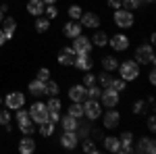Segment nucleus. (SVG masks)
I'll return each instance as SVG.
<instances>
[{
  "instance_id": "f257e3e1",
  "label": "nucleus",
  "mask_w": 156,
  "mask_h": 154,
  "mask_svg": "<svg viewBox=\"0 0 156 154\" xmlns=\"http://www.w3.org/2000/svg\"><path fill=\"white\" fill-rule=\"evenodd\" d=\"M117 71H119V75H121V79H123V81L129 83V81H135V79L140 77V65H137L133 59H129V60L119 63Z\"/></svg>"
},
{
  "instance_id": "f03ea898",
  "label": "nucleus",
  "mask_w": 156,
  "mask_h": 154,
  "mask_svg": "<svg viewBox=\"0 0 156 154\" xmlns=\"http://www.w3.org/2000/svg\"><path fill=\"white\" fill-rule=\"evenodd\" d=\"M133 60L137 63V65H154V48L152 44H140V46L135 48V52H133Z\"/></svg>"
},
{
  "instance_id": "7ed1b4c3",
  "label": "nucleus",
  "mask_w": 156,
  "mask_h": 154,
  "mask_svg": "<svg viewBox=\"0 0 156 154\" xmlns=\"http://www.w3.org/2000/svg\"><path fill=\"white\" fill-rule=\"evenodd\" d=\"M112 21H115V25L121 27V29H131L133 25H135V15H133V11H127V9L121 6V9L115 11Z\"/></svg>"
},
{
  "instance_id": "20e7f679",
  "label": "nucleus",
  "mask_w": 156,
  "mask_h": 154,
  "mask_svg": "<svg viewBox=\"0 0 156 154\" xmlns=\"http://www.w3.org/2000/svg\"><path fill=\"white\" fill-rule=\"evenodd\" d=\"M81 104H83V117L87 119V121H92V123H94L96 119H100V117H102V113H104V110H102V104H100V100L85 98Z\"/></svg>"
},
{
  "instance_id": "39448f33",
  "label": "nucleus",
  "mask_w": 156,
  "mask_h": 154,
  "mask_svg": "<svg viewBox=\"0 0 156 154\" xmlns=\"http://www.w3.org/2000/svg\"><path fill=\"white\" fill-rule=\"evenodd\" d=\"M98 100H100L102 108H115V106H119V102H121V94L110 90V88H102V94H100Z\"/></svg>"
},
{
  "instance_id": "423d86ee",
  "label": "nucleus",
  "mask_w": 156,
  "mask_h": 154,
  "mask_svg": "<svg viewBox=\"0 0 156 154\" xmlns=\"http://www.w3.org/2000/svg\"><path fill=\"white\" fill-rule=\"evenodd\" d=\"M29 117H31V121H34L36 125L48 121V108H46V104H44V102H34V104L29 106Z\"/></svg>"
},
{
  "instance_id": "0eeeda50",
  "label": "nucleus",
  "mask_w": 156,
  "mask_h": 154,
  "mask_svg": "<svg viewBox=\"0 0 156 154\" xmlns=\"http://www.w3.org/2000/svg\"><path fill=\"white\" fill-rule=\"evenodd\" d=\"M131 44V40L127 34H115V36H108V46L112 48L115 52H125Z\"/></svg>"
},
{
  "instance_id": "6e6552de",
  "label": "nucleus",
  "mask_w": 156,
  "mask_h": 154,
  "mask_svg": "<svg viewBox=\"0 0 156 154\" xmlns=\"http://www.w3.org/2000/svg\"><path fill=\"white\" fill-rule=\"evenodd\" d=\"M133 152H137V154H154L156 152L154 138H150V135H142V138L137 140V144H135Z\"/></svg>"
},
{
  "instance_id": "1a4fd4ad",
  "label": "nucleus",
  "mask_w": 156,
  "mask_h": 154,
  "mask_svg": "<svg viewBox=\"0 0 156 154\" xmlns=\"http://www.w3.org/2000/svg\"><path fill=\"white\" fill-rule=\"evenodd\" d=\"M121 123V115L117 108H106V113H102V125L104 129H117Z\"/></svg>"
},
{
  "instance_id": "9d476101",
  "label": "nucleus",
  "mask_w": 156,
  "mask_h": 154,
  "mask_svg": "<svg viewBox=\"0 0 156 154\" xmlns=\"http://www.w3.org/2000/svg\"><path fill=\"white\" fill-rule=\"evenodd\" d=\"M4 106L9 110H17V108L25 106V94L23 92H9L4 96Z\"/></svg>"
},
{
  "instance_id": "9b49d317",
  "label": "nucleus",
  "mask_w": 156,
  "mask_h": 154,
  "mask_svg": "<svg viewBox=\"0 0 156 154\" xmlns=\"http://www.w3.org/2000/svg\"><path fill=\"white\" fill-rule=\"evenodd\" d=\"M73 50H75V54H90L92 52V42H90V38L83 36V34H79L77 38H73Z\"/></svg>"
},
{
  "instance_id": "f8f14e48",
  "label": "nucleus",
  "mask_w": 156,
  "mask_h": 154,
  "mask_svg": "<svg viewBox=\"0 0 156 154\" xmlns=\"http://www.w3.org/2000/svg\"><path fill=\"white\" fill-rule=\"evenodd\" d=\"M75 50L71 46H62L58 50V56H56V63L62 65V67H73V63H75Z\"/></svg>"
},
{
  "instance_id": "ddd939ff",
  "label": "nucleus",
  "mask_w": 156,
  "mask_h": 154,
  "mask_svg": "<svg viewBox=\"0 0 156 154\" xmlns=\"http://www.w3.org/2000/svg\"><path fill=\"white\" fill-rule=\"evenodd\" d=\"M60 146H62L65 150H75V148L79 146L77 133H75V131H62V133H60Z\"/></svg>"
},
{
  "instance_id": "4468645a",
  "label": "nucleus",
  "mask_w": 156,
  "mask_h": 154,
  "mask_svg": "<svg viewBox=\"0 0 156 154\" xmlns=\"http://www.w3.org/2000/svg\"><path fill=\"white\" fill-rule=\"evenodd\" d=\"M79 23H81V27H87V29H98L100 27V15L94 13V11L83 13L79 17Z\"/></svg>"
},
{
  "instance_id": "2eb2a0df",
  "label": "nucleus",
  "mask_w": 156,
  "mask_h": 154,
  "mask_svg": "<svg viewBox=\"0 0 156 154\" xmlns=\"http://www.w3.org/2000/svg\"><path fill=\"white\" fill-rule=\"evenodd\" d=\"M79 34H83V27H81V23L79 21H73V19H69L67 23L62 25V36L65 38H77Z\"/></svg>"
},
{
  "instance_id": "dca6fc26",
  "label": "nucleus",
  "mask_w": 156,
  "mask_h": 154,
  "mask_svg": "<svg viewBox=\"0 0 156 154\" xmlns=\"http://www.w3.org/2000/svg\"><path fill=\"white\" fill-rule=\"evenodd\" d=\"M119 142H121V148H119L121 154H131L133 152V133L131 131H123L119 135Z\"/></svg>"
},
{
  "instance_id": "f3484780",
  "label": "nucleus",
  "mask_w": 156,
  "mask_h": 154,
  "mask_svg": "<svg viewBox=\"0 0 156 154\" xmlns=\"http://www.w3.org/2000/svg\"><path fill=\"white\" fill-rule=\"evenodd\" d=\"M0 29H2V34H4L6 40H12L15 38V31H17V19L15 17H4Z\"/></svg>"
},
{
  "instance_id": "a211bd4d",
  "label": "nucleus",
  "mask_w": 156,
  "mask_h": 154,
  "mask_svg": "<svg viewBox=\"0 0 156 154\" xmlns=\"http://www.w3.org/2000/svg\"><path fill=\"white\" fill-rule=\"evenodd\" d=\"M73 67H77L79 71H92L94 69V60H92V56L90 54H77L75 56V63H73Z\"/></svg>"
},
{
  "instance_id": "6ab92c4d",
  "label": "nucleus",
  "mask_w": 156,
  "mask_h": 154,
  "mask_svg": "<svg viewBox=\"0 0 156 154\" xmlns=\"http://www.w3.org/2000/svg\"><path fill=\"white\" fill-rule=\"evenodd\" d=\"M69 100L71 102H83L85 100V85L83 83H75V85H71L69 88Z\"/></svg>"
},
{
  "instance_id": "aec40b11",
  "label": "nucleus",
  "mask_w": 156,
  "mask_h": 154,
  "mask_svg": "<svg viewBox=\"0 0 156 154\" xmlns=\"http://www.w3.org/2000/svg\"><path fill=\"white\" fill-rule=\"evenodd\" d=\"M36 140H34V135H23L21 140H19V152L21 154H34L36 152Z\"/></svg>"
},
{
  "instance_id": "412c9836",
  "label": "nucleus",
  "mask_w": 156,
  "mask_h": 154,
  "mask_svg": "<svg viewBox=\"0 0 156 154\" xmlns=\"http://www.w3.org/2000/svg\"><path fill=\"white\" fill-rule=\"evenodd\" d=\"M60 127H62V131H75L77 129V125H79V119H75V117H71L69 113L67 115H60Z\"/></svg>"
},
{
  "instance_id": "4be33fe9",
  "label": "nucleus",
  "mask_w": 156,
  "mask_h": 154,
  "mask_svg": "<svg viewBox=\"0 0 156 154\" xmlns=\"http://www.w3.org/2000/svg\"><path fill=\"white\" fill-rule=\"evenodd\" d=\"M25 9H27V13H29V15H34V17H40V15H44V9H46V4H44L42 0H27Z\"/></svg>"
},
{
  "instance_id": "5701e85b",
  "label": "nucleus",
  "mask_w": 156,
  "mask_h": 154,
  "mask_svg": "<svg viewBox=\"0 0 156 154\" xmlns=\"http://www.w3.org/2000/svg\"><path fill=\"white\" fill-rule=\"evenodd\" d=\"M102 146H104L106 152H119L121 142H119L117 135H104V138H102Z\"/></svg>"
},
{
  "instance_id": "b1692460",
  "label": "nucleus",
  "mask_w": 156,
  "mask_h": 154,
  "mask_svg": "<svg viewBox=\"0 0 156 154\" xmlns=\"http://www.w3.org/2000/svg\"><path fill=\"white\" fill-rule=\"evenodd\" d=\"M90 42H92V46L104 48V46H108V34H106V31H100V29H96V31H94V36L90 38Z\"/></svg>"
},
{
  "instance_id": "393cba45",
  "label": "nucleus",
  "mask_w": 156,
  "mask_h": 154,
  "mask_svg": "<svg viewBox=\"0 0 156 154\" xmlns=\"http://www.w3.org/2000/svg\"><path fill=\"white\" fill-rule=\"evenodd\" d=\"M17 125H19V131H21L23 135H34V133H36V123L31 121V117H27V119H23V121H19Z\"/></svg>"
},
{
  "instance_id": "a878e982",
  "label": "nucleus",
  "mask_w": 156,
  "mask_h": 154,
  "mask_svg": "<svg viewBox=\"0 0 156 154\" xmlns=\"http://www.w3.org/2000/svg\"><path fill=\"white\" fill-rule=\"evenodd\" d=\"M117 67H119V60H117V56H110V54H104L102 56V71H117Z\"/></svg>"
},
{
  "instance_id": "bb28decb",
  "label": "nucleus",
  "mask_w": 156,
  "mask_h": 154,
  "mask_svg": "<svg viewBox=\"0 0 156 154\" xmlns=\"http://www.w3.org/2000/svg\"><path fill=\"white\" fill-rule=\"evenodd\" d=\"M50 23H52V21H50L48 17H42V15H40V17H36V21H34V29H36L37 34H46L50 29Z\"/></svg>"
},
{
  "instance_id": "cd10ccee",
  "label": "nucleus",
  "mask_w": 156,
  "mask_h": 154,
  "mask_svg": "<svg viewBox=\"0 0 156 154\" xmlns=\"http://www.w3.org/2000/svg\"><path fill=\"white\" fill-rule=\"evenodd\" d=\"M54 129H56V123H52V121H44V123H40V127H37V131H40L42 138H52V135H54Z\"/></svg>"
},
{
  "instance_id": "c85d7f7f",
  "label": "nucleus",
  "mask_w": 156,
  "mask_h": 154,
  "mask_svg": "<svg viewBox=\"0 0 156 154\" xmlns=\"http://www.w3.org/2000/svg\"><path fill=\"white\" fill-rule=\"evenodd\" d=\"M27 90H29V94L34 96V98H40V96H44V81L34 79V81H29Z\"/></svg>"
},
{
  "instance_id": "c756f323",
  "label": "nucleus",
  "mask_w": 156,
  "mask_h": 154,
  "mask_svg": "<svg viewBox=\"0 0 156 154\" xmlns=\"http://www.w3.org/2000/svg\"><path fill=\"white\" fill-rule=\"evenodd\" d=\"M90 123H92V121H90ZM90 123H81V119H79V125H77V129H75L79 142L85 140V138H90V133H92V125H90Z\"/></svg>"
},
{
  "instance_id": "7c9ffc66",
  "label": "nucleus",
  "mask_w": 156,
  "mask_h": 154,
  "mask_svg": "<svg viewBox=\"0 0 156 154\" xmlns=\"http://www.w3.org/2000/svg\"><path fill=\"white\" fill-rule=\"evenodd\" d=\"M58 94H60V85L56 81H52V79L44 81V96H58Z\"/></svg>"
},
{
  "instance_id": "2f4dec72",
  "label": "nucleus",
  "mask_w": 156,
  "mask_h": 154,
  "mask_svg": "<svg viewBox=\"0 0 156 154\" xmlns=\"http://www.w3.org/2000/svg\"><path fill=\"white\" fill-rule=\"evenodd\" d=\"M79 144H81V150H83L85 154H98V146L92 138H85V140H81Z\"/></svg>"
},
{
  "instance_id": "473e14b6",
  "label": "nucleus",
  "mask_w": 156,
  "mask_h": 154,
  "mask_svg": "<svg viewBox=\"0 0 156 154\" xmlns=\"http://www.w3.org/2000/svg\"><path fill=\"white\" fill-rule=\"evenodd\" d=\"M46 108H48V113H60V108H62L60 98L58 96H50L48 102H46Z\"/></svg>"
},
{
  "instance_id": "72a5a7b5",
  "label": "nucleus",
  "mask_w": 156,
  "mask_h": 154,
  "mask_svg": "<svg viewBox=\"0 0 156 154\" xmlns=\"http://www.w3.org/2000/svg\"><path fill=\"white\" fill-rule=\"evenodd\" d=\"M67 113L75 119H83V104L81 102H71V106L67 108Z\"/></svg>"
},
{
  "instance_id": "f704fd0d",
  "label": "nucleus",
  "mask_w": 156,
  "mask_h": 154,
  "mask_svg": "<svg viewBox=\"0 0 156 154\" xmlns=\"http://www.w3.org/2000/svg\"><path fill=\"white\" fill-rule=\"evenodd\" d=\"M110 81H112V75H110L108 71H102V73H98V75H96V83L100 85V88H108Z\"/></svg>"
},
{
  "instance_id": "c9c22d12",
  "label": "nucleus",
  "mask_w": 156,
  "mask_h": 154,
  "mask_svg": "<svg viewBox=\"0 0 156 154\" xmlns=\"http://www.w3.org/2000/svg\"><path fill=\"white\" fill-rule=\"evenodd\" d=\"M67 15H69V19H73V21H79V17L83 15V9H81L79 4H71V6L67 9Z\"/></svg>"
},
{
  "instance_id": "e433bc0d",
  "label": "nucleus",
  "mask_w": 156,
  "mask_h": 154,
  "mask_svg": "<svg viewBox=\"0 0 156 154\" xmlns=\"http://www.w3.org/2000/svg\"><path fill=\"white\" fill-rule=\"evenodd\" d=\"M142 4H144V0H121V6L127 11H137V9H142Z\"/></svg>"
},
{
  "instance_id": "4c0bfd02",
  "label": "nucleus",
  "mask_w": 156,
  "mask_h": 154,
  "mask_svg": "<svg viewBox=\"0 0 156 154\" xmlns=\"http://www.w3.org/2000/svg\"><path fill=\"white\" fill-rule=\"evenodd\" d=\"M108 88H110V90H115V92H125V88H127V81H123V79H115V77H112V81H110V85H108Z\"/></svg>"
},
{
  "instance_id": "58836bf2",
  "label": "nucleus",
  "mask_w": 156,
  "mask_h": 154,
  "mask_svg": "<svg viewBox=\"0 0 156 154\" xmlns=\"http://www.w3.org/2000/svg\"><path fill=\"white\" fill-rule=\"evenodd\" d=\"M146 108H148V102H144V100H135L131 110H133V115H144Z\"/></svg>"
},
{
  "instance_id": "ea45409f",
  "label": "nucleus",
  "mask_w": 156,
  "mask_h": 154,
  "mask_svg": "<svg viewBox=\"0 0 156 154\" xmlns=\"http://www.w3.org/2000/svg\"><path fill=\"white\" fill-rule=\"evenodd\" d=\"M44 15H46V17H48L50 21H54V19H56V17H58L60 13H58V9H56V6H54V4H46V9H44Z\"/></svg>"
},
{
  "instance_id": "a19ab883",
  "label": "nucleus",
  "mask_w": 156,
  "mask_h": 154,
  "mask_svg": "<svg viewBox=\"0 0 156 154\" xmlns=\"http://www.w3.org/2000/svg\"><path fill=\"white\" fill-rule=\"evenodd\" d=\"M81 83H83L85 88H90V85H96V75L92 71H85L83 73V79H81Z\"/></svg>"
},
{
  "instance_id": "79ce46f5",
  "label": "nucleus",
  "mask_w": 156,
  "mask_h": 154,
  "mask_svg": "<svg viewBox=\"0 0 156 154\" xmlns=\"http://www.w3.org/2000/svg\"><path fill=\"white\" fill-rule=\"evenodd\" d=\"M36 79H40V81H48V79H50V69H48V67L37 69V77H36Z\"/></svg>"
},
{
  "instance_id": "37998d69",
  "label": "nucleus",
  "mask_w": 156,
  "mask_h": 154,
  "mask_svg": "<svg viewBox=\"0 0 156 154\" xmlns=\"http://www.w3.org/2000/svg\"><path fill=\"white\" fill-rule=\"evenodd\" d=\"M6 123H11V110L9 108H2L0 110V125H6Z\"/></svg>"
},
{
  "instance_id": "c03bdc74",
  "label": "nucleus",
  "mask_w": 156,
  "mask_h": 154,
  "mask_svg": "<svg viewBox=\"0 0 156 154\" xmlns=\"http://www.w3.org/2000/svg\"><path fill=\"white\" fill-rule=\"evenodd\" d=\"M146 127L152 131V133L156 131V119H154V115H150V117H148V121H146Z\"/></svg>"
},
{
  "instance_id": "a18cd8bd",
  "label": "nucleus",
  "mask_w": 156,
  "mask_h": 154,
  "mask_svg": "<svg viewBox=\"0 0 156 154\" xmlns=\"http://www.w3.org/2000/svg\"><path fill=\"white\" fill-rule=\"evenodd\" d=\"M106 4L112 9V11H117V9H121V0H106Z\"/></svg>"
},
{
  "instance_id": "49530a36",
  "label": "nucleus",
  "mask_w": 156,
  "mask_h": 154,
  "mask_svg": "<svg viewBox=\"0 0 156 154\" xmlns=\"http://www.w3.org/2000/svg\"><path fill=\"white\" fill-rule=\"evenodd\" d=\"M148 81H150V85H154V83H156V71H154V69H150V73H148Z\"/></svg>"
},
{
  "instance_id": "de8ad7c7",
  "label": "nucleus",
  "mask_w": 156,
  "mask_h": 154,
  "mask_svg": "<svg viewBox=\"0 0 156 154\" xmlns=\"http://www.w3.org/2000/svg\"><path fill=\"white\" fill-rule=\"evenodd\" d=\"M6 11H9V4H6V2H2V4H0V13H4V15H6Z\"/></svg>"
},
{
  "instance_id": "09e8293b",
  "label": "nucleus",
  "mask_w": 156,
  "mask_h": 154,
  "mask_svg": "<svg viewBox=\"0 0 156 154\" xmlns=\"http://www.w3.org/2000/svg\"><path fill=\"white\" fill-rule=\"evenodd\" d=\"M4 42H6V38H4V34H2V29H0V48L4 46Z\"/></svg>"
},
{
  "instance_id": "8fccbe9b",
  "label": "nucleus",
  "mask_w": 156,
  "mask_h": 154,
  "mask_svg": "<svg viewBox=\"0 0 156 154\" xmlns=\"http://www.w3.org/2000/svg\"><path fill=\"white\" fill-rule=\"evenodd\" d=\"M44 4H56V0H42Z\"/></svg>"
},
{
  "instance_id": "3c124183",
  "label": "nucleus",
  "mask_w": 156,
  "mask_h": 154,
  "mask_svg": "<svg viewBox=\"0 0 156 154\" xmlns=\"http://www.w3.org/2000/svg\"><path fill=\"white\" fill-rule=\"evenodd\" d=\"M2 19H4V13H0V23H2Z\"/></svg>"
},
{
  "instance_id": "603ef678",
  "label": "nucleus",
  "mask_w": 156,
  "mask_h": 154,
  "mask_svg": "<svg viewBox=\"0 0 156 154\" xmlns=\"http://www.w3.org/2000/svg\"><path fill=\"white\" fill-rule=\"evenodd\" d=\"M2 102H4V98H2V96H0V104H2Z\"/></svg>"
},
{
  "instance_id": "864d4df0",
  "label": "nucleus",
  "mask_w": 156,
  "mask_h": 154,
  "mask_svg": "<svg viewBox=\"0 0 156 154\" xmlns=\"http://www.w3.org/2000/svg\"><path fill=\"white\" fill-rule=\"evenodd\" d=\"M144 2H154V0H144Z\"/></svg>"
},
{
  "instance_id": "5fc2aeb1",
  "label": "nucleus",
  "mask_w": 156,
  "mask_h": 154,
  "mask_svg": "<svg viewBox=\"0 0 156 154\" xmlns=\"http://www.w3.org/2000/svg\"><path fill=\"white\" fill-rule=\"evenodd\" d=\"M4 2H9V0H4Z\"/></svg>"
}]
</instances>
